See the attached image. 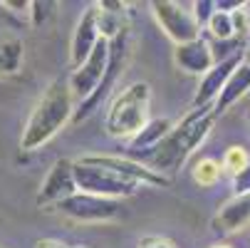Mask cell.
<instances>
[{
  "instance_id": "3",
  "label": "cell",
  "mask_w": 250,
  "mask_h": 248,
  "mask_svg": "<svg viewBox=\"0 0 250 248\" xmlns=\"http://www.w3.org/2000/svg\"><path fill=\"white\" fill-rule=\"evenodd\" d=\"M149 107H151L149 82H134L124 87L109 104V112H106V119H104L106 134L114 139H134L151 122Z\"/></svg>"
},
{
  "instance_id": "25",
  "label": "cell",
  "mask_w": 250,
  "mask_h": 248,
  "mask_svg": "<svg viewBox=\"0 0 250 248\" xmlns=\"http://www.w3.org/2000/svg\"><path fill=\"white\" fill-rule=\"evenodd\" d=\"M139 248H176V243L164 236H146L139 241Z\"/></svg>"
},
{
  "instance_id": "6",
  "label": "cell",
  "mask_w": 250,
  "mask_h": 248,
  "mask_svg": "<svg viewBox=\"0 0 250 248\" xmlns=\"http://www.w3.org/2000/svg\"><path fill=\"white\" fill-rule=\"evenodd\" d=\"M151 13L166 32V38L173 40V45H184L201 38V25L191 5L176 3V0H156V3H151Z\"/></svg>"
},
{
  "instance_id": "20",
  "label": "cell",
  "mask_w": 250,
  "mask_h": 248,
  "mask_svg": "<svg viewBox=\"0 0 250 248\" xmlns=\"http://www.w3.org/2000/svg\"><path fill=\"white\" fill-rule=\"evenodd\" d=\"M221 164H223V171H226V174H230V179H233V176H235L238 171H243V169L250 164V154H248V149H245V147L233 144V147H228V149H226V154H223Z\"/></svg>"
},
{
  "instance_id": "4",
  "label": "cell",
  "mask_w": 250,
  "mask_h": 248,
  "mask_svg": "<svg viewBox=\"0 0 250 248\" xmlns=\"http://www.w3.org/2000/svg\"><path fill=\"white\" fill-rule=\"evenodd\" d=\"M129 57H131V43H129V27H126L122 35H117L114 40H109V65H106V72H104V77H102V85L94 90L92 97H87L84 102L77 104L75 117H72L75 124L89 119V117L102 107V102L112 94V90L117 87L119 77L124 75V69H126V65H129Z\"/></svg>"
},
{
  "instance_id": "10",
  "label": "cell",
  "mask_w": 250,
  "mask_h": 248,
  "mask_svg": "<svg viewBox=\"0 0 250 248\" xmlns=\"http://www.w3.org/2000/svg\"><path fill=\"white\" fill-rule=\"evenodd\" d=\"M77 194V181H75V161L72 159H57L45 176V181L38 191V206H57L60 201Z\"/></svg>"
},
{
  "instance_id": "18",
  "label": "cell",
  "mask_w": 250,
  "mask_h": 248,
  "mask_svg": "<svg viewBox=\"0 0 250 248\" xmlns=\"http://www.w3.org/2000/svg\"><path fill=\"white\" fill-rule=\"evenodd\" d=\"M191 174H193V181L198 186H216L221 181V176H223V164L210 159V157H203L193 164Z\"/></svg>"
},
{
  "instance_id": "2",
  "label": "cell",
  "mask_w": 250,
  "mask_h": 248,
  "mask_svg": "<svg viewBox=\"0 0 250 248\" xmlns=\"http://www.w3.org/2000/svg\"><path fill=\"white\" fill-rule=\"evenodd\" d=\"M75 94L69 87V80H52L42 97L35 102V107L22 127L20 149L35 152L55 139L75 117Z\"/></svg>"
},
{
  "instance_id": "21",
  "label": "cell",
  "mask_w": 250,
  "mask_h": 248,
  "mask_svg": "<svg viewBox=\"0 0 250 248\" xmlns=\"http://www.w3.org/2000/svg\"><path fill=\"white\" fill-rule=\"evenodd\" d=\"M208 45H210L213 60H216V65H218V62H226V60H233V57L243 55L245 40H240V38H233V40H213Z\"/></svg>"
},
{
  "instance_id": "26",
  "label": "cell",
  "mask_w": 250,
  "mask_h": 248,
  "mask_svg": "<svg viewBox=\"0 0 250 248\" xmlns=\"http://www.w3.org/2000/svg\"><path fill=\"white\" fill-rule=\"evenodd\" d=\"M35 248H69V246H64L57 238H40L38 243H35Z\"/></svg>"
},
{
  "instance_id": "7",
  "label": "cell",
  "mask_w": 250,
  "mask_h": 248,
  "mask_svg": "<svg viewBox=\"0 0 250 248\" xmlns=\"http://www.w3.org/2000/svg\"><path fill=\"white\" fill-rule=\"evenodd\" d=\"M57 211L77 224H104V221H117L122 216V201L77 191L69 199L60 201Z\"/></svg>"
},
{
  "instance_id": "9",
  "label": "cell",
  "mask_w": 250,
  "mask_h": 248,
  "mask_svg": "<svg viewBox=\"0 0 250 248\" xmlns=\"http://www.w3.org/2000/svg\"><path fill=\"white\" fill-rule=\"evenodd\" d=\"M84 159H89L97 166H104V169H109V171L124 176V179H129L134 184H141V186H144V184L146 186H168L171 184L168 176L154 171L144 161H136L131 157H119V154H102V157H97V154H92V157H84Z\"/></svg>"
},
{
  "instance_id": "11",
  "label": "cell",
  "mask_w": 250,
  "mask_h": 248,
  "mask_svg": "<svg viewBox=\"0 0 250 248\" xmlns=\"http://www.w3.org/2000/svg\"><path fill=\"white\" fill-rule=\"evenodd\" d=\"M243 55L233 57V60H226V62H218V65H213L208 72L201 77L198 82V90L193 94V110H201V107H208V104H216V99L221 97L226 82L230 80V75L238 69V65H243Z\"/></svg>"
},
{
  "instance_id": "14",
  "label": "cell",
  "mask_w": 250,
  "mask_h": 248,
  "mask_svg": "<svg viewBox=\"0 0 250 248\" xmlns=\"http://www.w3.org/2000/svg\"><path fill=\"white\" fill-rule=\"evenodd\" d=\"M213 231L218 233H238L243 231L245 226H250V194H243V196H233L228 199L221 208L218 214L213 216Z\"/></svg>"
},
{
  "instance_id": "15",
  "label": "cell",
  "mask_w": 250,
  "mask_h": 248,
  "mask_svg": "<svg viewBox=\"0 0 250 248\" xmlns=\"http://www.w3.org/2000/svg\"><path fill=\"white\" fill-rule=\"evenodd\" d=\"M171 129H173L171 119H151L134 139H129V154H131V159H136L139 154L151 152L154 147H159L161 141L171 134Z\"/></svg>"
},
{
  "instance_id": "22",
  "label": "cell",
  "mask_w": 250,
  "mask_h": 248,
  "mask_svg": "<svg viewBox=\"0 0 250 248\" xmlns=\"http://www.w3.org/2000/svg\"><path fill=\"white\" fill-rule=\"evenodd\" d=\"M191 8H193V15H196L198 25L206 27L208 20L213 18V13H216V0H196Z\"/></svg>"
},
{
  "instance_id": "12",
  "label": "cell",
  "mask_w": 250,
  "mask_h": 248,
  "mask_svg": "<svg viewBox=\"0 0 250 248\" xmlns=\"http://www.w3.org/2000/svg\"><path fill=\"white\" fill-rule=\"evenodd\" d=\"M99 40H102V30H99L97 3H94V5H89V8L82 13V18H80V23H77V27H75L72 47H69V57H72V65L80 67V65L92 55V50L99 45Z\"/></svg>"
},
{
  "instance_id": "24",
  "label": "cell",
  "mask_w": 250,
  "mask_h": 248,
  "mask_svg": "<svg viewBox=\"0 0 250 248\" xmlns=\"http://www.w3.org/2000/svg\"><path fill=\"white\" fill-rule=\"evenodd\" d=\"M243 194H250V164L233 176V196H243Z\"/></svg>"
},
{
  "instance_id": "19",
  "label": "cell",
  "mask_w": 250,
  "mask_h": 248,
  "mask_svg": "<svg viewBox=\"0 0 250 248\" xmlns=\"http://www.w3.org/2000/svg\"><path fill=\"white\" fill-rule=\"evenodd\" d=\"M206 30H208V35L213 40H233V38H238L235 23H233V13H223V10L213 13V18L208 20Z\"/></svg>"
},
{
  "instance_id": "1",
  "label": "cell",
  "mask_w": 250,
  "mask_h": 248,
  "mask_svg": "<svg viewBox=\"0 0 250 248\" xmlns=\"http://www.w3.org/2000/svg\"><path fill=\"white\" fill-rule=\"evenodd\" d=\"M218 119L216 104H208L201 110H191L178 124H173L171 134L161 141L159 147H154L151 152L139 154L136 161H144L146 166H151L159 174H176L186 164V159L208 139L213 124Z\"/></svg>"
},
{
  "instance_id": "27",
  "label": "cell",
  "mask_w": 250,
  "mask_h": 248,
  "mask_svg": "<svg viewBox=\"0 0 250 248\" xmlns=\"http://www.w3.org/2000/svg\"><path fill=\"white\" fill-rule=\"evenodd\" d=\"M210 248H230V246H223V243H218V246H210Z\"/></svg>"
},
{
  "instance_id": "8",
  "label": "cell",
  "mask_w": 250,
  "mask_h": 248,
  "mask_svg": "<svg viewBox=\"0 0 250 248\" xmlns=\"http://www.w3.org/2000/svg\"><path fill=\"white\" fill-rule=\"evenodd\" d=\"M106 65H109V40L102 38L99 45L92 50V55L80 67H75V72L69 75V87H72V94L80 102L92 97L94 90L102 85V77L106 72Z\"/></svg>"
},
{
  "instance_id": "17",
  "label": "cell",
  "mask_w": 250,
  "mask_h": 248,
  "mask_svg": "<svg viewBox=\"0 0 250 248\" xmlns=\"http://www.w3.org/2000/svg\"><path fill=\"white\" fill-rule=\"evenodd\" d=\"M22 57H25V45L18 38L10 35H0V75H15L22 67Z\"/></svg>"
},
{
  "instance_id": "13",
  "label": "cell",
  "mask_w": 250,
  "mask_h": 248,
  "mask_svg": "<svg viewBox=\"0 0 250 248\" xmlns=\"http://www.w3.org/2000/svg\"><path fill=\"white\" fill-rule=\"evenodd\" d=\"M173 62L181 67L184 72L198 75V77H203L208 69L216 65L213 52H210V45L203 38L191 40V43H184V45H176L173 47Z\"/></svg>"
},
{
  "instance_id": "16",
  "label": "cell",
  "mask_w": 250,
  "mask_h": 248,
  "mask_svg": "<svg viewBox=\"0 0 250 248\" xmlns=\"http://www.w3.org/2000/svg\"><path fill=\"white\" fill-rule=\"evenodd\" d=\"M248 92H250V62H243V65H238V69L230 75V80L226 82L221 97L216 99V112H218V117H221L223 112H228L233 104H235L240 97H245Z\"/></svg>"
},
{
  "instance_id": "5",
  "label": "cell",
  "mask_w": 250,
  "mask_h": 248,
  "mask_svg": "<svg viewBox=\"0 0 250 248\" xmlns=\"http://www.w3.org/2000/svg\"><path fill=\"white\" fill-rule=\"evenodd\" d=\"M75 181H77V191L94 194L102 199H114V201L129 199L141 189V184H134L109 169L97 166L84 157L75 161Z\"/></svg>"
},
{
  "instance_id": "28",
  "label": "cell",
  "mask_w": 250,
  "mask_h": 248,
  "mask_svg": "<svg viewBox=\"0 0 250 248\" xmlns=\"http://www.w3.org/2000/svg\"><path fill=\"white\" fill-rule=\"evenodd\" d=\"M75 248H87V246H75Z\"/></svg>"
},
{
  "instance_id": "23",
  "label": "cell",
  "mask_w": 250,
  "mask_h": 248,
  "mask_svg": "<svg viewBox=\"0 0 250 248\" xmlns=\"http://www.w3.org/2000/svg\"><path fill=\"white\" fill-rule=\"evenodd\" d=\"M52 8H55V3H30V15H32V25H42L50 15H52Z\"/></svg>"
}]
</instances>
